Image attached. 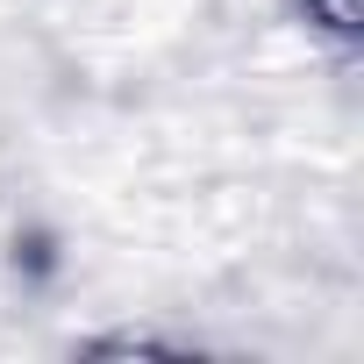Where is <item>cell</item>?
Wrapping results in <instances>:
<instances>
[{
  "instance_id": "1",
  "label": "cell",
  "mask_w": 364,
  "mask_h": 364,
  "mask_svg": "<svg viewBox=\"0 0 364 364\" xmlns=\"http://www.w3.org/2000/svg\"><path fill=\"white\" fill-rule=\"evenodd\" d=\"M307 8H314V22H321V29H336V36H350V29H357V0H307Z\"/></svg>"
}]
</instances>
